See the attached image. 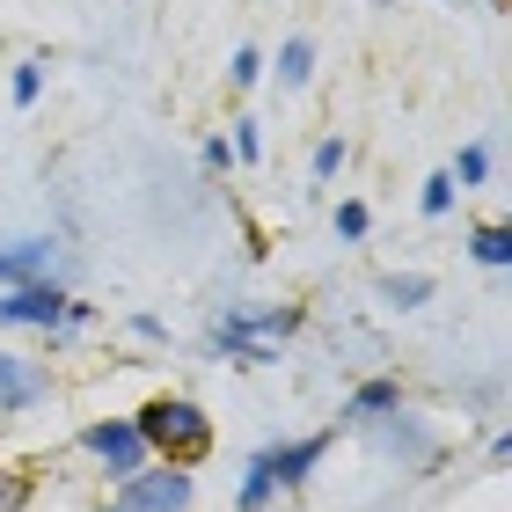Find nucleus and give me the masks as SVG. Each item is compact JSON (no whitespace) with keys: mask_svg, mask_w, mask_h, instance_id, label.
<instances>
[{"mask_svg":"<svg viewBox=\"0 0 512 512\" xmlns=\"http://www.w3.org/2000/svg\"><path fill=\"white\" fill-rule=\"evenodd\" d=\"M132 432H139V447L161 454L169 469H198L205 454H213V417H205L191 395H147L132 417Z\"/></svg>","mask_w":512,"mask_h":512,"instance_id":"obj_1","label":"nucleus"},{"mask_svg":"<svg viewBox=\"0 0 512 512\" xmlns=\"http://www.w3.org/2000/svg\"><path fill=\"white\" fill-rule=\"evenodd\" d=\"M330 454V432H315V439H293V447H271V454H256L249 469H242V512L256 505H271L278 491H300L308 483V469Z\"/></svg>","mask_w":512,"mask_h":512,"instance_id":"obj_2","label":"nucleus"},{"mask_svg":"<svg viewBox=\"0 0 512 512\" xmlns=\"http://www.w3.org/2000/svg\"><path fill=\"white\" fill-rule=\"evenodd\" d=\"M74 322H88V308L66 300L59 286H44V278H30V286H15L0 300V330H74Z\"/></svg>","mask_w":512,"mask_h":512,"instance_id":"obj_3","label":"nucleus"},{"mask_svg":"<svg viewBox=\"0 0 512 512\" xmlns=\"http://www.w3.org/2000/svg\"><path fill=\"white\" fill-rule=\"evenodd\" d=\"M81 447L103 461L118 483H132L139 469H147V447H139V432H132V417H103V425H88L81 432Z\"/></svg>","mask_w":512,"mask_h":512,"instance_id":"obj_4","label":"nucleus"},{"mask_svg":"<svg viewBox=\"0 0 512 512\" xmlns=\"http://www.w3.org/2000/svg\"><path fill=\"white\" fill-rule=\"evenodd\" d=\"M125 512H191V476L183 469H139L132 483H125Z\"/></svg>","mask_w":512,"mask_h":512,"instance_id":"obj_5","label":"nucleus"},{"mask_svg":"<svg viewBox=\"0 0 512 512\" xmlns=\"http://www.w3.org/2000/svg\"><path fill=\"white\" fill-rule=\"evenodd\" d=\"M44 403V374L30 359H15V352H0V417H15V410H37Z\"/></svg>","mask_w":512,"mask_h":512,"instance_id":"obj_6","label":"nucleus"},{"mask_svg":"<svg viewBox=\"0 0 512 512\" xmlns=\"http://www.w3.org/2000/svg\"><path fill=\"white\" fill-rule=\"evenodd\" d=\"M44 264H52V242H15V249H0V286H30Z\"/></svg>","mask_w":512,"mask_h":512,"instance_id":"obj_7","label":"nucleus"},{"mask_svg":"<svg viewBox=\"0 0 512 512\" xmlns=\"http://www.w3.org/2000/svg\"><path fill=\"white\" fill-rule=\"evenodd\" d=\"M469 256H476V264H491V271H505V264H512V227H505V220L469 227Z\"/></svg>","mask_w":512,"mask_h":512,"instance_id":"obj_8","label":"nucleus"},{"mask_svg":"<svg viewBox=\"0 0 512 512\" xmlns=\"http://www.w3.org/2000/svg\"><path fill=\"white\" fill-rule=\"evenodd\" d=\"M395 410H403V388H395V381H366L352 403H344V417H359V425H366V417H395Z\"/></svg>","mask_w":512,"mask_h":512,"instance_id":"obj_9","label":"nucleus"},{"mask_svg":"<svg viewBox=\"0 0 512 512\" xmlns=\"http://www.w3.org/2000/svg\"><path fill=\"white\" fill-rule=\"evenodd\" d=\"M308 74H315V44H308V37H286V52H278V81L300 88Z\"/></svg>","mask_w":512,"mask_h":512,"instance_id":"obj_10","label":"nucleus"},{"mask_svg":"<svg viewBox=\"0 0 512 512\" xmlns=\"http://www.w3.org/2000/svg\"><path fill=\"white\" fill-rule=\"evenodd\" d=\"M381 293L395 300V308H425V293H432V278H425V271H395V278H381Z\"/></svg>","mask_w":512,"mask_h":512,"instance_id":"obj_11","label":"nucleus"},{"mask_svg":"<svg viewBox=\"0 0 512 512\" xmlns=\"http://www.w3.org/2000/svg\"><path fill=\"white\" fill-rule=\"evenodd\" d=\"M483 176H491V154H483V147H461L454 169H447V183H461V191H476Z\"/></svg>","mask_w":512,"mask_h":512,"instance_id":"obj_12","label":"nucleus"},{"mask_svg":"<svg viewBox=\"0 0 512 512\" xmlns=\"http://www.w3.org/2000/svg\"><path fill=\"white\" fill-rule=\"evenodd\" d=\"M30 491H37V483L22 476V469H0V512H22V505H30Z\"/></svg>","mask_w":512,"mask_h":512,"instance_id":"obj_13","label":"nucleus"},{"mask_svg":"<svg viewBox=\"0 0 512 512\" xmlns=\"http://www.w3.org/2000/svg\"><path fill=\"white\" fill-rule=\"evenodd\" d=\"M366 227H374V220H366V205H359V198H344V205H337V242H359Z\"/></svg>","mask_w":512,"mask_h":512,"instance_id":"obj_14","label":"nucleus"},{"mask_svg":"<svg viewBox=\"0 0 512 512\" xmlns=\"http://www.w3.org/2000/svg\"><path fill=\"white\" fill-rule=\"evenodd\" d=\"M235 154H242V161L264 154V132H256V118H235Z\"/></svg>","mask_w":512,"mask_h":512,"instance_id":"obj_15","label":"nucleus"},{"mask_svg":"<svg viewBox=\"0 0 512 512\" xmlns=\"http://www.w3.org/2000/svg\"><path fill=\"white\" fill-rule=\"evenodd\" d=\"M417 205H425V213L439 220V213L454 205V183H447V176H432V183H425V198H417Z\"/></svg>","mask_w":512,"mask_h":512,"instance_id":"obj_16","label":"nucleus"},{"mask_svg":"<svg viewBox=\"0 0 512 512\" xmlns=\"http://www.w3.org/2000/svg\"><path fill=\"white\" fill-rule=\"evenodd\" d=\"M37 88H44V66H15V103H37Z\"/></svg>","mask_w":512,"mask_h":512,"instance_id":"obj_17","label":"nucleus"},{"mask_svg":"<svg viewBox=\"0 0 512 512\" xmlns=\"http://www.w3.org/2000/svg\"><path fill=\"white\" fill-rule=\"evenodd\" d=\"M344 169V139H322L315 147V176H337Z\"/></svg>","mask_w":512,"mask_h":512,"instance_id":"obj_18","label":"nucleus"},{"mask_svg":"<svg viewBox=\"0 0 512 512\" xmlns=\"http://www.w3.org/2000/svg\"><path fill=\"white\" fill-rule=\"evenodd\" d=\"M256 74H264V59H256V52H235V66H227V81H235V88H249Z\"/></svg>","mask_w":512,"mask_h":512,"instance_id":"obj_19","label":"nucleus"},{"mask_svg":"<svg viewBox=\"0 0 512 512\" xmlns=\"http://www.w3.org/2000/svg\"><path fill=\"white\" fill-rule=\"evenodd\" d=\"M110 512H125V505H110Z\"/></svg>","mask_w":512,"mask_h":512,"instance_id":"obj_20","label":"nucleus"}]
</instances>
